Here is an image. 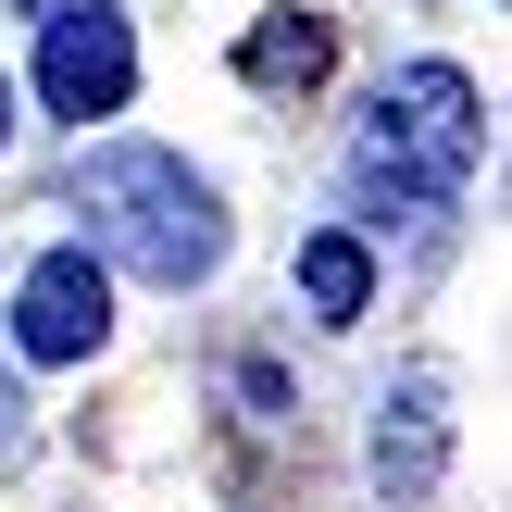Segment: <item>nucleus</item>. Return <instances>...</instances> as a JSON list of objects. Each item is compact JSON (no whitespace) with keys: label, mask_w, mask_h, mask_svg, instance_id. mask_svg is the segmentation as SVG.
<instances>
[{"label":"nucleus","mask_w":512,"mask_h":512,"mask_svg":"<svg viewBox=\"0 0 512 512\" xmlns=\"http://www.w3.org/2000/svg\"><path fill=\"white\" fill-rule=\"evenodd\" d=\"M100 338H113V275L88 250H38L13 288V350L25 363H88Z\"/></svg>","instance_id":"3"},{"label":"nucleus","mask_w":512,"mask_h":512,"mask_svg":"<svg viewBox=\"0 0 512 512\" xmlns=\"http://www.w3.org/2000/svg\"><path fill=\"white\" fill-rule=\"evenodd\" d=\"M438 463H450V375L413 363V375H400V400H388V425H375V475H388L400 500H425V488H438Z\"/></svg>","instance_id":"5"},{"label":"nucleus","mask_w":512,"mask_h":512,"mask_svg":"<svg viewBox=\"0 0 512 512\" xmlns=\"http://www.w3.org/2000/svg\"><path fill=\"white\" fill-rule=\"evenodd\" d=\"M75 213H88V263H125L150 288H200L225 263V200L200 188L175 150L150 138H113L75 163Z\"/></svg>","instance_id":"1"},{"label":"nucleus","mask_w":512,"mask_h":512,"mask_svg":"<svg viewBox=\"0 0 512 512\" xmlns=\"http://www.w3.org/2000/svg\"><path fill=\"white\" fill-rule=\"evenodd\" d=\"M125 88H138V38H125L113 0H88V13H50V38H38V100H50V113H63V125L125 113Z\"/></svg>","instance_id":"4"},{"label":"nucleus","mask_w":512,"mask_h":512,"mask_svg":"<svg viewBox=\"0 0 512 512\" xmlns=\"http://www.w3.org/2000/svg\"><path fill=\"white\" fill-rule=\"evenodd\" d=\"M38 13H88V0H38Z\"/></svg>","instance_id":"9"},{"label":"nucleus","mask_w":512,"mask_h":512,"mask_svg":"<svg viewBox=\"0 0 512 512\" xmlns=\"http://www.w3.org/2000/svg\"><path fill=\"white\" fill-rule=\"evenodd\" d=\"M338 63V38H325V13H263L238 38V75L250 88H313V75Z\"/></svg>","instance_id":"6"},{"label":"nucleus","mask_w":512,"mask_h":512,"mask_svg":"<svg viewBox=\"0 0 512 512\" xmlns=\"http://www.w3.org/2000/svg\"><path fill=\"white\" fill-rule=\"evenodd\" d=\"M475 163H488V113H475V75L463 63H413L375 88L363 138H350V188L375 200V213L425 225L450 213V200L475 188Z\"/></svg>","instance_id":"2"},{"label":"nucleus","mask_w":512,"mask_h":512,"mask_svg":"<svg viewBox=\"0 0 512 512\" xmlns=\"http://www.w3.org/2000/svg\"><path fill=\"white\" fill-rule=\"evenodd\" d=\"M300 300H313L325 325H350L375 300V250L363 238H300Z\"/></svg>","instance_id":"7"},{"label":"nucleus","mask_w":512,"mask_h":512,"mask_svg":"<svg viewBox=\"0 0 512 512\" xmlns=\"http://www.w3.org/2000/svg\"><path fill=\"white\" fill-rule=\"evenodd\" d=\"M0 138H13V75H0Z\"/></svg>","instance_id":"8"}]
</instances>
